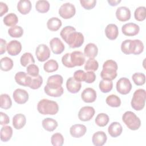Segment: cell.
Masks as SVG:
<instances>
[{
  "label": "cell",
  "mask_w": 146,
  "mask_h": 146,
  "mask_svg": "<svg viewBox=\"0 0 146 146\" xmlns=\"http://www.w3.org/2000/svg\"><path fill=\"white\" fill-rule=\"evenodd\" d=\"M121 50L126 55H139L144 50V44L139 39H126L121 44Z\"/></svg>",
  "instance_id": "1"
},
{
  "label": "cell",
  "mask_w": 146,
  "mask_h": 146,
  "mask_svg": "<svg viewBox=\"0 0 146 146\" xmlns=\"http://www.w3.org/2000/svg\"><path fill=\"white\" fill-rule=\"evenodd\" d=\"M117 64L115 61L111 59L107 60L103 63L100 76L103 80H113L117 75Z\"/></svg>",
  "instance_id": "2"
},
{
  "label": "cell",
  "mask_w": 146,
  "mask_h": 146,
  "mask_svg": "<svg viewBox=\"0 0 146 146\" xmlns=\"http://www.w3.org/2000/svg\"><path fill=\"white\" fill-rule=\"evenodd\" d=\"M37 110L42 115H54L59 111V106L55 101L43 99L38 103Z\"/></svg>",
  "instance_id": "3"
},
{
  "label": "cell",
  "mask_w": 146,
  "mask_h": 146,
  "mask_svg": "<svg viewBox=\"0 0 146 146\" xmlns=\"http://www.w3.org/2000/svg\"><path fill=\"white\" fill-rule=\"evenodd\" d=\"M145 90L142 88L136 90L133 94V97L131 102V107L136 111L142 110L145 104Z\"/></svg>",
  "instance_id": "4"
},
{
  "label": "cell",
  "mask_w": 146,
  "mask_h": 146,
  "mask_svg": "<svg viewBox=\"0 0 146 146\" xmlns=\"http://www.w3.org/2000/svg\"><path fill=\"white\" fill-rule=\"evenodd\" d=\"M122 120L131 130H137L141 126L140 119L132 111H126L122 116Z\"/></svg>",
  "instance_id": "5"
},
{
  "label": "cell",
  "mask_w": 146,
  "mask_h": 146,
  "mask_svg": "<svg viewBox=\"0 0 146 146\" xmlns=\"http://www.w3.org/2000/svg\"><path fill=\"white\" fill-rule=\"evenodd\" d=\"M84 40V36L82 33L75 31L68 35L65 42L68 44L70 47L75 48L80 47L83 44Z\"/></svg>",
  "instance_id": "6"
},
{
  "label": "cell",
  "mask_w": 146,
  "mask_h": 146,
  "mask_svg": "<svg viewBox=\"0 0 146 146\" xmlns=\"http://www.w3.org/2000/svg\"><path fill=\"white\" fill-rule=\"evenodd\" d=\"M58 13L62 18L64 19H68L71 18L75 15L76 9L73 4L67 2L61 5Z\"/></svg>",
  "instance_id": "7"
},
{
  "label": "cell",
  "mask_w": 146,
  "mask_h": 146,
  "mask_svg": "<svg viewBox=\"0 0 146 146\" xmlns=\"http://www.w3.org/2000/svg\"><path fill=\"white\" fill-rule=\"evenodd\" d=\"M117 91L121 95L129 94L132 89V84L130 80L125 77L119 79L116 83Z\"/></svg>",
  "instance_id": "8"
},
{
  "label": "cell",
  "mask_w": 146,
  "mask_h": 146,
  "mask_svg": "<svg viewBox=\"0 0 146 146\" xmlns=\"http://www.w3.org/2000/svg\"><path fill=\"white\" fill-rule=\"evenodd\" d=\"M51 55L49 47L45 44H39L35 50V55L37 59L41 62L47 60Z\"/></svg>",
  "instance_id": "9"
},
{
  "label": "cell",
  "mask_w": 146,
  "mask_h": 146,
  "mask_svg": "<svg viewBox=\"0 0 146 146\" xmlns=\"http://www.w3.org/2000/svg\"><path fill=\"white\" fill-rule=\"evenodd\" d=\"M70 59L72 67L75 66H81L85 63L86 56L82 52L74 51L70 53Z\"/></svg>",
  "instance_id": "10"
},
{
  "label": "cell",
  "mask_w": 146,
  "mask_h": 146,
  "mask_svg": "<svg viewBox=\"0 0 146 146\" xmlns=\"http://www.w3.org/2000/svg\"><path fill=\"white\" fill-rule=\"evenodd\" d=\"M95 113V109L92 107L84 106L80 109L78 112V117L81 121H87L93 117Z\"/></svg>",
  "instance_id": "11"
},
{
  "label": "cell",
  "mask_w": 146,
  "mask_h": 146,
  "mask_svg": "<svg viewBox=\"0 0 146 146\" xmlns=\"http://www.w3.org/2000/svg\"><path fill=\"white\" fill-rule=\"evenodd\" d=\"M123 34L128 36H133L139 34L140 27L136 23L129 22L125 23L121 27Z\"/></svg>",
  "instance_id": "12"
},
{
  "label": "cell",
  "mask_w": 146,
  "mask_h": 146,
  "mask_svg": "<svg viewBox=\"0 0 146 146\" xmlns=\"http://www.w3.org/2000/svg\"><path fill=\"white\" fill-rule=\"evenodd\" d=\"M14 100L19 104L26 103L29 100V94L27 91L22 88L16 89L13 94Z\"/></svg>",
  "instance_id": "13"
},
{
  "label": "cell",
  "mask_w": 146,
  "mask_h": 146,
  "mask_svg": "<svg viewBox=\"0 0 146 146\" xmlns=\"http://www.w3.org/2000/svg\"><path fill=\"white\" fill-rule=\"evenodd\" d=\"M44 91L47 95L56 98L61 96L64 92V90L62 86H56L46 84L44 87Z\"/></svg>",
  "instance_id": "14"
},
{
  "label": "cell",
  "mask_w": 146,
  "mask_h": 146,
  "mask_svg": "<svg viewBox=\"0 0 146 146\" xmlns=\"http://www.w3.org/2000/svg\"><path fill=\"white\" fill-rule=\"evenodd\" d=\"M6 50L10 55L16 56L21 52L22 44L17 40H12L7 43Z\"/></svg>",
  "instance_id": "15"
},
{
  "label": "cell",
  "mask_w": 146,
  "mask_h": 146,
  "mask_svg": "<svg viewBox=\"0 0 146 146\" xmlns=\"http://www.w3.org/2000/svg\"><path fill=\"white\" fill-rule=\"evenodd\" d=\"M14 79L16 83L19 85L25 87H29L31 80V76H29V75L25 72L19 71L16 73Z\"/></svg>",
  "instance_id": "16"
},
{
  "label": "cell",
  "mask_w": 146,
  "mask_h": 146,
  "mask_svg": "<svg viewBox=\"0 0 146 146\" xmlns=\"http://www.w3.org/2000/svg\"><path fill=\"white\" fill-rule=\"evenodd\" d=\"M96 91L90 87L85 88L81 94V98L85 103H93L96 100Z\"/></svg>",
  "instance_id": "17"
},
{
  "label": "cell",
  "mask_w": 146,
  "mask_h": 146,
  "mask_svg": "<svg viewBox=\"0 0 146 146\" xmlns=\"http://www.w3.org/2000/svg\"><path fill=\"white\" fill-rule=\"evenodd\" d=\"M87 132V128L83 124H76L72 125L70 128L71 135L75 138H79L84 136Z\"/></svg>",
  "instance_id": "18"
},
{
  "label": "cell",
  "mask_w": 146,
  "mask_h": 146,
  "mask_svg": "<svg viewBox=\"0 0 146 146\" xmlns=\"http://www.w3.org/2000/svg\"><path fill=\"white\" fill-rule=\"evenodd\" d=\"M50 46L51 51L55 54H60L64 50V45L58 38H53L50 41Z\"/></svg>",
  "instance_id": "19"
},
{
  "label": "cell",
  "mask_w": 146,
  "mask_h": 146,
  "mask_svg": "<svg viewBox=\"0 0 146 146\" xmlns=\"http://www.w3.org/2000/svg\"><path fill=\"white\" fill-rule=\"evenodd\" d=\"M131 11L127 7L121 6L118 7L116 11V18L121 22H125L131 18Z\"/></svg>",
  "instance_id": "20"
},
{
  "label": "cell",
  "mask_w": 146,
  "mask_h": 146,
  "mask_svg": "<svg viewBox=\"0 0 146 146\" xmlns=\"http://www.w3.org/2000/svg\"><path fill=\"white\" fill-rule=\"evenodd\" d=\"M81 83L76 80L74 77H70L67 80L66 88L68 92H70V93H78L81 89Z\"/></svg>",
  "instance_id": "21"
},
{
  "label": "cell",
  "mask_w": 146,
  "mask_h": 146,
  "mask_svg": "<svg viewBox=\"0 0 146 146\" xmlns=\"http://www.w3.org/2000/svg\"><path fill=\"white\" fill-rule=\"evenodd\" d=\"M107 136L103 131H98L92 135V141L95 146H102L107 141Z\"/></svg>",
  "instance_id": "22"
},
{
  "label": "cell",
  "mask_w": 146,
  "mask_h": 146,
  "mask_svg": "<svg viewBox=\"0 0 146 146\" xmlns=\"http://www.w3.org/2000/svg\"><path fill=\"white\" fill-rule=\"evenodd\" d=\"M105 34L108 39L110 40L116 39L119 35V30L115 24H108L105 29Z\"/></svg>",
  "instance_id": "23"
},
{
  "label": "cell",
  "mask_w": 146,
  "mask_h": 146,
  "mask_svg": "<svg viewBox=\"0 0 146 146\" xmlns=\"http://www.w3.org/2000/svg\"><path fill=\"white\" fill-rule=\"evenodd\" d=\"M123 132L121 125L116 121L112 122L108 128V132L112 137H117L120 136Z\"/></svg>",
  "instance_id": "24"
},
{
  "label": "cell",
  "mask_w": 146,
  "mask_h": 146,
  "mask_svg": "<svg viewBox=\"0 0 146 146\" xmlns=\"http://www.w3.org/2000/svg\"><path fill=\"white\" fill-rule=\"evenodd\" d=\"M26 123V116L22 113H17L13 117V125L16 129H22Z\"/></svg>",
  "instance_id": "25"
},
{
  "label": "cell",
  "mask_w": 146,
  "mask_h": 146,
  "mask_svg": "<svg viewBox=\"0 0 146 146\" xmlns=\"http://www.w3.org/2000/svg\"><path fill=\"white\" fill-rule=\"evenodd\" d=\"M31 3L29 0H21L18 2L17 10L22 15H26L31 10Z\"/></svg>",
  "instance_id": "26"
},
{
  "label": "cell",
  "mask_w": 146,
  "mask_h": 146,
  "mask_svg": "<svg viewBox=\"0 0 146 146\" xmlns=\"http://www.w3.org/2000/svg\"><path fill=\"white\" fill-rule=\"evenodd\" d=\"M98 53L97 46L93 43H88L84 47V54L89 58H95Z\"/></svg>",
  "instance_id": "27"
},
{
  "label": "cell",
  "mask_w": 146,
  "mask_h": 146,
  "mask_svg": "<svg viewBox=\"0 0 146 146\" xmlns=\"http://www.w3.org/2000/svg\"><path fill=\"white\" fill-rule=\"evenodd\" d=\"M42 125L44 129L48 132H52L57 128L58 124L55 119L50 117H47L42 120Z\"/></svg>",
  "instance_id": "28"
},
{
  "label": "cell",
  "mask_w": 146,
  "mask_h": 146,
  "mask_svg": "<svg viewBox=\"0 0 146 146\" xmlns=\"http://www.w3.org/2000/svg\"><path fill=\"white\" fill-rule=\"evenodd\" d=\"M62 25L61 20L57 17H52L50 18L47 22L48 29L51 31H58Z\"/></svg>",
  "instance_id": "29"
},
{
  "label": "cell",
  "mask_w": 146,
  "mask_h": 146,
  "mask_svg": "<svg viewBox=\"0 0 146 146\" xmlns=\"http://www.w3.org/2000/svg\"><path fill=\"white\" fill-rule=\"evenodd\" d=\"M13 135V129L10 126H3L0 131L1 140L3 142H7L10 140Z\"/></svg>",
  "instance_id": "30"
},
{
  "label": "cell",
  "mask_w": 146,
  "mask_h": 146,
  "mask_svg": "<svg viewBox=\"0 0 146 146\" xmlns=\"http://www.w3.org/2000/svg\"><path fill=\"white\" fill-rule=\"evenodd\" d=\"M4 24L9 27H13L16 26L18 22V18L14 13H9L6 15L3 19Z\"/></svg>",
  "instance_id": "31"
},
{
  "label": "cell",
  "mask_w": 146,
  "mask_h": 146,
  "mask_svg": "<svg viewBox=\"0 0 146 146\" xmlns=\"http://www.w3.org/2000/svg\"><path fill=\"white\" fill-rule=\"evenodd\" d=\"M50 3L46 0H39L35 3L36 10L40 13H46L50 9Z\"/></svg>",
  "instance_id": "32"
},
{
  "label": "cell",
  "mask_w": 146,
  "mask_h": 146,
  "mask_svg": "<svg viewBox=\"0 0 146 146\" xmlns=\"http://www.w3.org/2000/svg\"><path fill=\"white\" fill-rule=\"evenodd\" d=\"M20 63L22 66L27 67L35 63V59L30 52L24 53L20 58Z\"/></svg>",
  "instance_id": "33"
},
{
  "label": "cell",
  "mask_w": 146,
  "mask_h": 146,
  "mask_svg": "<svg viewBox=\"0 0 146 146\" xmlns=\"http://www.w3.org/2000/svg\"><path fill=\"white\" fill-rule=\"evenodd\" d=\"M59 65L56 60L50 59L43 65V69L46 72H53L58 70Z\"/></svg>",
  "instance_id": "34"
},
{
  "label": "cell",
  "mask_w": 146,
  "mask_h": 146,
  "mask_svg": "<svg viewBox=\"0 0 146 146\" xmlns=\"http://www.w3.org/2000/svg\"><path fill=\"white\" fill-rule=\"evenodd\" d=\"M110 121V118L108 115L104 113H99L95 120V123L97 125L100 127H105L107 125Z\"/></svg>",
  "instance_id": "35"
},
{
  "label": "cell",
  "mask_w": 146,
  "mask_h": 146,
  "mask_svg": "<svg viewBox=\"0 0 146 146\" xmlns=\"http://www.w3.org/2000/svg\"><path fill=\"white\" fill-rule=\"evenodd\" d=\"M13 60L7 56L3 57L1 59V70L3 71L11 70L13 67Z\"/></svg>",
  "instance_id": "36"
},
{
  "label": "cell",
  "mask_w": 146,
  "mask_h": 146,
  "mask_svg": "<svg viewBox=\"0 0 146 146\" xmlns=\"http://www.w3.org/2000/svg\"><path fill=\"white\" fill-rule=\"evenodd\" d=\"M106 103L112 107H119L121 105V100L116 95L111 94L108 96L106 99Z\"/></svg>",
  "instance_id": "37"
},
{
  "label": "cell",
  "mask_w": 146,
  "mask_h": 146,
  "mask_svg": "<svg viewBox=\"0 0 146 146\" xmlns=\"http://www.w3.org/2000/svg\"><path fill=\"white\" fill-rule=\"evenodd\" d=\"M1 104L0 107L1 108L7 110L11 108L12 106V101L8 94H3L1 95Z\"/></svg>",
  "instance_id": "38"
},
{
  "label": "cell",
  "mask_w": 146,
  "mask_h": 146,
  "mask_svg": "<svg viewBox=\"0 0 146 146\" xmlns=\"http://www.w3.org/2000/svg\"><path fill=\"white\" fill-rule=\"evenodd\" d=\"M63 82V77L59 74L51 75L48 77L46 84L52 86H62Z\"/></svg>",
  "instance_id": "39"
},
{
  "label": "cell",
  "mask_w": 146,
  "mask_h": 146,
  "mask_svg": "<svg viewBox=\"0 0 146 146\" xmlns=\"http://www.w3.org/2000/svg\"><path fill=\"white\" fill-rule=\"evenodd\" d=\"M100 90L103 93H108L110 92L113 88V82L112 80H102L99 84Z\"/></svg>",
  "instance_id": "40"
},
{
  "label": "cell",
  "mask_w": 146,
  "mask_h": 146,
  "mask_svg": "<svg viewBox=\"0 0 146 146\" xmlns=\"http://www.w3.org/2000/svg\"><path fill=\"white\" fill-rule=\"evenodd\" d=\"M8 34L12 38H20L23 34V30L21 26H15L8 30Z\"/></svg>",
  "instance_id": "41"
},
{
  "label": "cell",
  "mask_w": 146,
  "mask_h": 146,
  "mask_svg": "<svg viewBox=\"0 0 146 146\" xmlns=\"http://www.w3.org/2000/svg\"><path fill=\"white\" fill-rule=\"evenodd\" d=\"M146 16V8L144 6H140L136 8L134 12V17L137 21L141 22L145 20Z\"/></svg>",
  "instance_id": "42"
},
{
  "label": "cell",
  "mask_w": 146,
  "mask_h": 146,
  "mask_svg": "<svg viewBox=\"0 0 146 146\" xmlns=\"http://www.w3.org/2000/svg\"><path fill=\"white\" fill-rule=\"evenodd\" d=\"M99 63L94 58H89L84 65V70L86 71H95L98 69Z\"/></svg>",
  "instance_id": "43"
},
{
  "label": "cell",
  "mask_w": 146,
  "mask_h": 146,
  "mask_svg": "<svg viewBox=\"0 0 146 146\" xmlns=\"http://www.w3.org/2000/svg\"><path fill=\"white\" fill-rule=\"evenodd\" d=\"M132 79L136 86H143L145 82V75L143 73L136 72L132 76Z\"/></svg>",
  "instance_id": "44"
},
{
  "label": "cell",
  "mask_w": 146,
  "mask_h": 146,
  "mask_svg": "<svg viewBox=\"0 0 146 146\" xmlns=\"http://www.w3.org/2000/svg\"><path fill=\"white\" fill-rule=\"evenodd\" d=\"M51 143L54 146H62L64 143V137L60 133H54L51 137Z\"/></svg>",
  "instance_id": "45"
},
{
  "label": "cell",
  "mask_w": 146,
  "mask_h": 146,
  "mask_svg": "<svg viewBox=\"0 0 146 146\" xmlns=\"http://www.w3.org/2000/svg\"><path fill=\"white\" fill-rule=\"evenodd\" d=\"M43 83V78L40 75H38L36 76L32 77L31 76V80L30 84L29 87L33 90H36L40 87Z\"/></svg>",
  "instance_id": "46"
},
{
  "label": "cell",
  "mask_w": 146,
  "mask_h": 146,
  "mask_svg": "<svg viewBox=\"0 0 146 146\" xmlns=\"http://www.w3.org/2000/svg\"><path fill=\"white\" fill-rule=\"evenodd\" d=\"M27 74L32 77L36 76L39 75V69L38 66L35 64H31L27 67Z\"/></svg>",
  "instance_id": "47"
},
{
  "label": "cell",
  "mask_w": 146,
  "mask_h": 146,
  "mask_svg": "<svg viewBox=\"0 0 146 146\" xmlns=\"http://www.w3.org/2000/svg\"><path fill=\"white\" fill-rule=\"evenodd\" d=\"M76 31V29L73 26H65L61 30V31L60 33V35L62 37V38L63 39V40L65 42V40L67 39L68 35L70 33H71L72 32H74V31Z\"/></svg>",
  "instance_id": "48"
},
{
  "label": "cell",
  "mask_w": 146,
  "mask_h": 146,
  "mask_svg": "<svg viewBox=\"0 0 146 146\" xmlns=\"http://www.w3.org/2000/svg\"><path fill=\"white\" fill-rule=\"evenodd\" d=\"M80 3L81 6L86 10H91L93 9L96 4V0H80Z\"/></svg>",
  "instance_id": "49"
},
{
  "label": "cell",
  "mask_w": 146,
  "mask_h": 146,
  "mask_svg": "<svg viewBox=\"0 0 146 146\" xmlns=\"http://www.w3.org/2000/svg\"><path fill=\"white\" fill-rule=\"evenodd\" d=\"M74 78L76 80L80 82L85 81L86 72L82 70H78L75 71L74 74Z\"/></svg>",
  "instance_id": "50"
},
{
  "label": "cell",
  "mask_w": 146,
  "mask_h": 146,
  "mask_svg": "<svg viewBox=\"0 0 146 146\" xmlns=\"http://www.w3.org/2000/svg\"><path fill=\"white\" fill-rule=\"evenodd\" d=\"M96 80V75L94 71H88L86 72L85 82L87 83H92Z\"/></svg>",
  "instance_id": "51"
},
{
  "label": "cell",
  "mask_w": 146,
  "mask_h": 146,
  "mask_svg": "<svg viewBox=\"0 0 146 146\" xmlns=\"http://www.w3.org/2000/svg\"><path fill=\"white\" fill-rule=\"evenodd\" d=\"M70 53L65 54L62 58V64L67 68H73L70 59Z\"/></svg>",
  "instance_id": "52"
},
{
  "label": "cell",
  "mask_w": 146,
  "mask_h": 146,
  "mask_svg": "<svg viewBox=\"0 0 146 146\" xmlns=\"http://www.w3.org/2000/svg\"><path fill=\"white\" fill-rule=\"evenodd\" d=\"M0 116H1V123H0L1 125H5L9 123L10 119L7 114H6L3 112H1Z\"/></svg>",
  "instance_id": "53"
},
{
  "label": "cell",
  "mask_w": 146,
  "mask_h": 146,
  "mask_svg": "<svg viewBox=\"0 0 146 146\" xmlns=\"http://www.w3.org/2000/svg\"><path fill=\"white\" fill-rule=\"evenodd\" d=\"M6 47H7V44H6V41L2 39H0V54L2 55L4 54L6 50Z\"/></svg>",
  "instance_id": "54"
},
{
  "label": "cell",
  "mask_w": 146,
  "mask_h": 146,
  "mask_svg": "<svg viewBox=\"0 0 146 146\" xmlns=\"http://www.w3.org/2000/svg\"><path fill=\"white\" fill-rule=\"evenodd\" d=\"M9 10L7 5L2 2H0V17H2Z\"/></svg>",
  "instance_id": "55"
},
{
  "label": "cell",
  "mask_w": 146,
  "mask_h": 146,
  "mask_svg": "<svg viewBox=\"0 0 146 146\" xmlns=\"http://www.w3.org/2000/svg\"><path fill=\"white\" fill-rule=\"evenodd\" d=\"M107 2L110 6H115L121 2V0H108Z\"/></svg>",
  "instance_id": "56"
}]
</instances>
